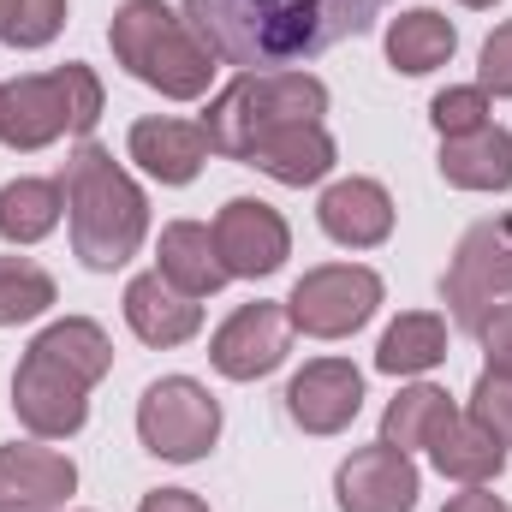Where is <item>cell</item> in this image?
<instances>
[{
	"label": "cell",
	"mask_w": 512,
	"mask_h": 512,
	"mask_svg": "<svg viewBox=\"0 0 512 512\" xmlns=\"http://www.w3.org/2000/svg\"><path fill=\"white\" fill-rule=\"evenodd\" d=\"M376 12L382 0H185L191 30L239 72H292L298 60L364 36Z\"/></svg>",
	"instance_id": "cell-1"
},
{
	"label": "cell",
	"mask_w": 512,
	"mask_h": 512,
	"mask_svg": "<svg viewBox=\"0 0 512 512\" xmlns=\"http://www.w3.org/2000/svg\"><path fill=\"white\" fill-rule=\"evenodd\" d=\"M60 191H66V221H72V256L84 268L108 274L137 256L143 233H149V203L102 143H78Z\"/></svg>",
	"instance_id": "cell-2"
},
{
	"label": "cell",
	"mask_w": 512,
	"mask_h": 512,
	"mask_svg": "<svg viewBox=\"0 0 512 512\" xmlns=\"http://www.w3.org/2000/svg\"><path fill=\"white\" fill-rule=\"evenodd\" d=\"M108 42H114V60L126 66L131 78L149 84V90H161L167 102L209 96L215 54L191 30V18L173 12L167 0H126L114 12V24H108Z\"/></svg>",
	"instance_id": "cell-3"
},
{
	"label": "cell",
	"mask_w": 512,
	"mask_h": 512,
	"mask_svg": "<svg viewBox=\"0 0 512 512\" xmlns=\"http://www.w3.org/2000/svg\"><path fill=\"white\" fill-rule=\"evenodd\" d=\"M328 114V84L310 72H239L215 102H209V149L227 161H251V149L280 126H304Z\"/></svg>",
	"instance_id": "cell-4"
},
{
	"label": "cell",
	"mask_w": 512,
	"mask_h": 512,
	"mask_svg": "<svg viewBox=\"0 0 512 512\" xmlns=\"http://www.w3.org/2000/svg\"><path fill=\"white\" fill-rule=\"evenodd\" d=\"M102 120V78L90 66H54L0 84V143L48 149L54 137H90Z\"/></svg>",
	"instance_id": "cell-5"
},
{
	"label": "cell",
	"mask_w": 512,
	"mask_h": 512,
	"mask_svg": "<svg viewBox=\"0 0 512 512\" xmlns=\"http://www.w3.org/2000/svg\"><path fill=\"white\" fill-rule=\"evenodd\" d=\"M137 441L167 459V465H191L221 441V405L215 393L191 376H161L155 387H143L137 399Z\"/></svg>",
	"instance_id": "cell-6"
},
{
	"label": "cell",
	"mask_w": 512,
	"mask_h": 512,
	"mask_svg": "<svg viewBox=\"0 0 512 512\" xmlns=\"http://www.w3.org/2000/svg\"><path fill=\"white\" fill-rule=\"evenodd\" d=\"M441 298H447V316L477 334V322L495 310V304H512V221L495 215V221H477L459 251L441 274Z\"/></svg>",
	"instance_id": "cell-7"
},
{
	"label": "cell",
	"mask_w": 512,
	"mask_h": 512,
	"mask_svg": "<svg viewBox=\"0 0 512 512\" xmlns=\"http://www.w3.org/2000/svg\"><path fill=\"white\" fill-rule=\"evenodd\" d=\"M382 304V274L364 268V262H328V268H310L292 298H286V316L298 334L310 340H346L358 334Z\"/></svg>",
	"instance_id": "cell-8"
},
{
	"label": "cell",
	"mask_w": 512,
	"mask_h": 512,
	"mask_svg": "<svg viewBox=\"0 0 512 512\" xmlns=\"http://www.w3.org/2000/svg\"><path fill=\"white\" fill-rule=\"evenodd\" d=\"M12 411L36 441H66L90 423V382L48 358L42 346H30L24 364L12 370Z\"/></svg>",
	"instance_id": "cell-9"
},
{
	"label": "cell",
	"mask_w": 512,
	"mask_h": 512,
	"mask_svg": "<svg viewBox=\"0 0 512 512\" xmlns=\"http://www.w3.org/2000/svg\"><path fill=\"white\" fill-rule=\"evenodd\" d=\"M286 346H292V316H286V304H239L221 328H215V340H209V358H215V370L227 376V382H256V376H268V370H280L286 364Z\"/></svg>",
	"instance_id": "cell-10"
},
{
	"label": "cell",
	"mask_w": 512,
	"mask_h": 512,
	"mask_svg": "<svg viewBox=\"0 0 512 512\" xmlns=\"http://www.w3.org/2000/svg\"><path fill=\"white\" fill-rule=\"evenodd\" d=\"M215 245H221L227 274L262 280V274L286 268V256H292V227H286L280 209H268L262 197H233V203L215 215Z\"/></svg>",
	"instance_id": "cell-11"
},
{
	"label": "cell",
	"mask_w": 512,
	"mask_h": 512,
	"mask_svg": "<svg viewBox=\"0 0 512 512\" xmlns=\"http://www.w3.org/2000/svg\"><path fill=\"white\" fill-rule=\"evenodd\" d=\"M417 465L411 453L399 447H358L340 471H334V495H340V512H411L417 507Z\"/></svg>",
	"instance_id": "cell-12"
},
{
	"label": "cell",
	"mask_w": 512,
	"mask_h": 512,
	"mask_svg": "<svg viewBox=\"0 0 512 512\" xmlns=\"http://www.w3.org/2000/svg\"><path fill=\"white\" fill-rule=\"evenodd\" d=\"M364 411V376L346 358H316L286 382V417L304 435H340Z\"/></svg>",
	"instance_id": "cell-13"
},
{
	"label": "cell",
	"mask_w": 512,
	"mask_h": 512,
	"mask_svg": "<svg viewBox=\"0 0 512 512\" xmlns=\"http://www.w3.org/2000/svg\"><path fill=\"white\" fill-rule=\"evenodd\" d=\"M78 489V465L54 447L12 441L0 447V512H60Z\"/></svg>",
	"instance_id": "cell-14"
},
{
	"label": "cell",
	"mask_w": 512,
	"mask_h": 512,
	"mask_svg": "<svg viewBox=\"0 0 512 512\" xmlns=\"http://www.w3.org/2000/svg\"><path fill=\"white\" fill-rule=\"evenodd\" d=\"M316 221H322V233L334 245L376 251V245H387V233H393V197H387L376 179H340V185L322 191Z\"/></svg>",
	"instance_id": "cell-15"
},
{
	"label": "cell",
	"mask_w": 512,
	"mask_h": 512,
	"mask_svg": "<svg viewBox=\"0 0 512 512\" xmlns=\"http://www.w3.org/2000/svg\"><path fill=\"white\" fill-rule=\"evenodd\" d=\"M126 149L149 179H161V185H191V179L203 173V161H209V131L191 126V120H161V114H149V120L131 126Z\"/></svg>",
	"instance_id": "cell-16"
},
{
	"label": "cell",
	"mask_w": 512,
	"mask_h": 512,
	"mask_svg": "<svg viewBox=\"0 0 512 512\" xmlns=\"http://www.w3.org/2000/svg\"><path fill=\"white\" fill-rule=\"evenodd\" d=\"M126 322L131 334L143 340V346H185V340H197V328H203V304L197 298H185L173 280H161V274H137L126 286Z\"/></svg>",
	"instance_id": "cell-17"
},
{
	"label": "cell",
	"mask_w": 512,
	"mask_h": 512,
	"mask_svg": "<svg viewBox=\"0 0 512 512\" xmlns=\"http://www.w3.org/2000/svg\"><path fill=\"white\" fill-rule=\"evenodd\" d=\"M245 167L268 173L274 185H298V191H304V185H316V179H328V173H334V137H328L322 120L280 126V131H268V137L256 143Z\"/></svg>",
	"instance_id": "cell-18"
},
{
	"label": "cell",
	"mask_w": 512,
	"mask_h": 512,
	"mask_svg": "<svg viewBox=\"0 0 512 512\" xmlns=\"http://www.w3.org/2000/svg\"><path fill=\"white\" fill-rule=\"evenodd\" d=\"M161 280H173L185 298H209V292H221L233 274H227V262H221V245H215V227H203V221H173V227H161Z\"/></svg>",
	"instance_id": "cell-19"
},
{
	"label": "cell",
	"mask_w": 512,
	"mask_h": 512,
	"mask_svg": "<svg viewBox=\"0 0 512 512\" xmlns=\"http://www.w3.org/2000/svg\"><path fill=\"white\" fill-rule=\"evenodd\" d=\"M441 179L459 191H512V131L489 120L465 137H441Z\"/></svg>",
	"instance_id": "cell-20"
},
{
	"label": "cell",
	"mask_w": 512,
	"mask_h": 512,
	"mask_svg": "<svg viewBox=\"0 0 512 512\" xmlns=\"http://www.w3.org/2000/svg\"><path fill=\"white\" fill-rule=\"evenodd\" d=\"M453 48H459V30H453V18H441L435 6H411V12H399V18L387 24V60H393V72H405V78H423V72L447 66Z\"/></svg>",
	"instance_id": "cell-21"
},
{
	"label": "cell",
	"mask_w": 512,
	"mask_h": 512,
	"mask_svg": "<svg viewBox=\"0 0 512 512\" xmlns=\"http://www.w3.org/2000/svg\"><path fill=\"white\" fill-rule=\"evenodd\" d=\"M429 459H435L441 477H453V483H465V489H483V483H495V477L507 471V447H501L477 417H465V411L447 423V435L429 447Z\"/></svg>",
	"instance_id": "cell-22"
},
{
	"label": "cell",
	"mask_w": 512,
	"mask_h": 512,
	"mask_svg": "<svg viewBox=\"0 0 512 512\" xmlns=\"http://www.w3.org/2000/svg\"><path fill=\"white\" fill-rule=\"evenodd\" d=\"M459 417V405L441 393V387H399V399L382 411V441L399 453H417V447H435L447 435V423Z\"/></svg>",
	"instance_id": "cell-23"
},
{
	"label": "cell",
	"mask_w": 512,
	"mask_h": 512,
	"mask_svg": "<svg viewBox=\"0 0 512 512\" xmlns=\"http://www.w3.org/2000/svg\"><path fill=\"white\" fill-rule=\"evenodd\" d=\"M447 358V322L435 310H405L376 346V370L382 376H423Z\"/></svg>",
	"instance_id": "cell-24"
},
{
	"label": "cell",
	"mask_w": 512,
	"mask_h": 512,
	"mask_svg": "<svg viewBox=\"0 0 512 512\" xmlns=\"http://www.w3.org/2000/svg\"><path fill=\"white\" fill-rule=\"evenodd\" d=\"M66 191L54 179H12L0 185V239L6 245H36L60 227Z\"/></svg>",
	"instance_id": "cell-25"
},
{
	"label": "cell",
	"mask_w": 512,
	"mask_h": 512,
	"mask_svg": "<svg viewBox=\"0 0 512 512\" xmlns=\"http://www.w3.org/2000/svg\"><path fill=\"white\" fill-rule=\"evenodd\" d=\"M30 346H42V352H48V358H60L66 370H78L90 387L114 370V340H108V334H102V322H90V316H66V322L42 328Z\"/></svg>",
	"instance_id": "cell-26"
},
{
	"label": "cell",
	"mask_w": 512,
	"mask_h": 512,
	"mask_svg": "<svg viewBox=\"0 0 512 512\" xmlns=\"http://www.w3.org/2000/svg\"><path fill=\"white\" fill-rule=\"evenodd\" d=\"M54 304V274L36 268L30 256H0V328L36 322Z\"/></svg>",
	"instance_id": "cell-27"
},
{
	"label": "cell",
	"mask_w": 512,
	"mask_h": 512,
	"mask_svg": "<svg viewBox=\"0 0 512 512\" xmlns=\"http://www.w3.org/2000/svg\"><path fill=\"white\" fill-rule=\"evenodd\" d=\"M66 24V0H0V42L6 48H48Z\"/></svg>",
	"instance_id": "cell-28"
},
{
	"label": "cell",
	"mask_w": 512,
	"mask_h": 512,
	"mask_svg": "<svg viewBox=\"0 0 512 512\" xmlns=\"http://www.w3.org/2000/svg\"><path fill=\"white\" fill-rule=\"evenodd\" d=\"M429 120L441 137H465V131L489 126V96L477 84H447L435 102H429Z\"/></svg>",
	"instance_id": "cell-29"
},
{
	"label": "cell",
	"mask_w": 512,
	"mask_h": 512,
	"mask_svg": "<svg viewBox=\"0 0 512 512\" xmlns=\"http://www.w3.org/2000/svg\"><path fill=\"white\" fill-rule=\"evenodd\" d=\"M465 417H477L501 447H512V382L507 376H477V387H471V411Z\"/></svg>",
	"instance_id": "cell-30"
},
{
	"label": "cell",
	"mask_w": 512,
	"mask_h": 512,
	"mask_svg": "<svg viewBox=\"0 0 512 512\" xmlns=\"http://www.w3.org/2000/svg\"><path fill=\"white\" fill-rule=\"evenodd\" d=\"M483 96H512V18L495 24V36L483 42V78H477Z\"/></svg>",
	"instance_id": "cell-31"
},
{
	"label": "cell",
	"mask_w": 512,
	"mask_h": 512,
	"mask_svg": "<svg viewBox=\"0 0 512 512\" xmlns=\"http://www.w3.org/2000/svg\"><path fill=\"white\" fill-rule=\"evenodd\" d=\"M477 340H483L489 376H507L512 382V304H495V310L477 322Z\"/></svg>",
	"instance_id": "cell-32"
},
{
	"label": "cell",
	"mask_w": 512,
	"mask_h": 512,
	"mask_svg": "<svg viewBox=\"0 0 512 512\" xmlns=\"http://www.w3.org/2000/svg\"><path fill=\"white\" fill-rule=\"evenodd\" d=\"M137 512H209L191 489H155V495H143V507Z\"/></svg>",
	"instance_id": "cell-33"
},
{
	"label": "cell",
	"mask_w": 512,
	"mask_h": 512,
	"mask_svg": "<svg viewBox=\"0 0 512 512\" xmlns=\"http://www.w3.org/2000/svg\"><path fill=\"white\" fill-rule=\"evenodd\" d=\"M441 512H512V507L501 501V495H489V483H483V489H465V495H453Z\"/></svg>",
	"instance_id": "cell-34"
},
{
	"label": "cell",
	"mask_w": 512,
	"mask_h": 512,
	"mask_svg": "<svg viewBox=\"0 0 512 512\" xmlns=\"http://www.w3.org/2000/svg\"><path fill=\"white\" fill-rule=\"evenodd\" d=\"M459 6H477V12H483V6H495V0H459Z\"/></svg>",
	"instance_id": "cell-35"
}]
</instances>
